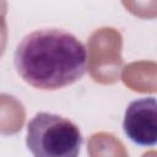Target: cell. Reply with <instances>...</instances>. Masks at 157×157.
Listing matches in <instances>:
<instances>
[{
  "mask_svg": "<svg viewBox=\"0 0 157 157\" xmlns=\"http://www.w3.org/2000/svg\"><path fill=\"white\" fill-rule=\"evenodd\" d=\"M87 50L76 36L42 28L25 36L13 54L17 74L29 86L54 91L78 81L87 70Z\"/></svg>",
  "mask_w": 157,
  "mask_h": 157,
  "instance_id": "cell-1",
  "label": "cell"
},
{
  "mask_svg": "<svg viewBox=\"0 0 157 157\" xmlns=\"http://www.w3.org/2000/svg\"><path fill=\"white\" fill-rule=\"evenodd\" d=\"M82 142L78 126L61 115L40 112L27 124L26 145L33 157H78Z\"/></svg>",
  "mask_w": 157,
  "mask_h": 157,
  "instance_id": "cell-2",
  "label": "cell"
},
{
  "mask_svg": "<svg viewBox=\"0 0 157 157\" xmlns=\"http://www.w3.org/2000/svg\"><path fill=\"white\" fill-rule=\"evenodd\" d=\"M123 129L136 145L155 146L157 142V102L155 97H144L126 107Z\"/></svg>",
  "mask_w": 157,
  "mask_h": 157,
  "instance_id": "cell-3",
  "label": "cell"
}]
</instances>
